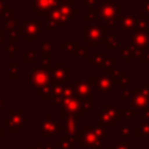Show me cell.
<instances>
[{"instance_id": "f5cc1de1", "label": "cell", "mask_w": 149, "mask_h": 149, "mask_svg": "<svg viewBox=\"0 0 149 149\" xmlns=\"http://www.w3.org/2000/svg\"><path fill=\"white\" fill-rule=\"evenodd\" d=\"M92 149H99V148H92Z\"/></svg>"}, {"instance_id": "7c38bea8", "label": "cell", "mask_w": 149, "mask_h": 149, "mask_svg": "<svg viewBox=\"0 0 149 149\" xmlns=\"http://www.w3.org/2000/svg\"><path fill=\"white\" fill-rule=\"evenodd\" d=\"M50 78H51V83L57 84V85H66L68 83V68L63 65L62 62H57L56 68H51L48 70Z\"/></svg>"}, {"instance_id": "f1b7e54d", "label": "cell", "mask_w": 149, "mask_h": 149, "mask_svg": "<svg viewBox=\"0 0 149 149\" xmlns=\"http://www.w3.org/2000/svg\"><path fill=\"white\" fill-rule=\"evenodd\" d=\"M3 51H6L9 57H14L16 55V52L20 51V47L16 45L15 43H9L8 45L3 47Z\"/></svg>"}, {"instance_id": "681fc988", "label": "cell", "mask_w": 149, "mask_h": 149, "mask_svg": "<svg viewBox=\"0 0 149 149\" xmlns=\"http://www.w3.org/2000/svg\"><path fill=\"white\" fill-rule=\"evenodd\" d=\"M30 149H44V147H42V143H41L40 141H37V142L35 143V146L31 147Z\"/></svg>"}, {"instance_id": "74e56055", "label": "cell", "mask_w": 149, "mask_h": 149, "mask_svg": "<svg viewBox=\"0 0 149 149\" xmlns=\"http://www.w3.org/2000/svg\"><path fill=\"white\" fill-rule=\"evenodd\" d=\"M130 132H132V128L129 126H121V128H120V134L123 137L129 136L130 135Z\"/></svg>"}, {"instance_id": "b9f144b4", "label": "cell", "mask_w": 149, "mask_h": 149, "mask_svg": "<svg viewBox=\"0 0 149 149\" xmlns=\"http://www.w3.org/2000/svg\"><path fill=\"white\" fill-rule=\"evenodd\" d=\"M149 15V0L143 3V8H142V17H147Z\"/></svg>"}, {"instance_id": "ee69618b", "label": "cell", "mask_w": 149, "mask_h": 149, "mask_svg": "<svg viewBox=\"0 0 149 149\" xmlns=\"http://www.w3.org/2000/svg\"><path fill=\"white\" fill-rule=\"evenodd\" d=\"M88 8H95V5H98V0H85Z\"/></svg>"}, {"instance_id": "e575fe53", "label": "cell", "mask_w": 149, "mask_h": 149, "mask_svg": "<svg viewBox=\"0 0 149 149\" xmlns=\"http://www.w3.org/2000/svg\"><path fill=\"white\" fill-rule=\"evenodd\" d=\"M20 26H21V22L17 19H14V20H10L9 22H7L5 24V29L8 30L10 28H20Z\"/></svg>"}, {"instance_id": "ba28073f", "label": "cell", "mask_w": 149, "mask_h": 149, "mask_svg": "<svg viewBox=\"0 0 149 149\" xmlns=\"http://www.w3.org/2000/svg\"><path fill=\"white\" fill-rule=\"evenodd\" d=\"M41 28H42L41 20H27L20 26L19 31L27 42H34L40 35Z\"/></svg>"}, {"instance_id": "4dcf8cb0", "label": "cell", "mask_w": 149, "mask_h": 149, "mask_svg": "<svg viewBox=\"0 0 149 149\" xmlns=\"http://www.w3.org/2000/svg\"><path fill=\"white\" fill-rule=\"evenodd\" d=\"M2 17H3L5 23L9 22L10 20H14V19H15V9H13V8H8L6 12L2 13Z\"/></svg>"}, {"instance_id": "484cf974", "label": "cell", "mask_w": 149, "mask_h": 149, "mask_svg": "<svg viewBox=\"0 0 149 149\" xmlns=\"http://www.w3.org/2000/svg\"><path fill=\"white\" fill-rule=\"evenodd\" d=\"M40 47H41V57L48 56V55H52L51 54V51H52V43H51V41H42Z\"/></svg>"}, {"instance_id": "83f0119b", "label": "cell", "mask_w": 149, "mask_h": 149, "mask_svg": "<svg viewBox=\"0 0 149 149\" xmlns=\"http://www.w3.org/2000/svg\"><path fill=\"white\" fill-rule=\"evenodd\" d=\"M20 37H21V34L19 31V28H10L8 29V40H9V43H15L20 41Z\"/></svg>"}, {"instance_id": "2e32d148", "label": "cell", "mask_w": 149, "mask_h": 149, "mask_svg": "<svg viewBox=\"0 0 149 149\" xmlns=\"http://www.w3.org/2000/svg\"><path fill=\"white\" fill-rule=\"evenodd\" d=\"M57 6V0H31L30 8L35 10L36 15L48 14Z\"/></svg>"}, {"instance_id": "bcb514c9", "label": "cell", "mask_w": 149, "mask_h": 149, "mask_svg": "<svg viewBox=\"0 0 149 149\" xmlns=\"http://www.w3.org/2000/svg\"><path fill=\"white\" fill-rule=\"evenodd\" d=\"M119 45H120V41H116V40H115V41L113 42V44L109 47V50H111V51H115V49H116Z\"/></svg>"}, {"instance_id": "c3c4849f", "label": "cell", "mask_w": 149, "mask_h": 149, "mask_svg": "<svg viewBox=\"0 0 149 149\" xmlns=\"http://www.w3.org/2000/svg\"><path fill=\"white\" fill-rule=\"evenodd\" d=\"M3 34H5V30H0V48H3Z\"/></svg>"}, {"instance_id": "5b68a950", "label": "cell", "mask_w": 149, "mask_h": 149, "mask_svg": "<svg viewBox=\"0 0 149 149\" xmlns=\"http://www.w3.org/2000/svg\"><path fill=\"white\" fill-rule=\"evenodd\" d=\"M30 81H31V88H35L36 94H41L42 91L50 84L51 78L47 69L40 68V69H31L30 72Z\"/></svg>"}, {"instance_id": "8d00e7d4", "label": "cell", "mask_w": 149, "mask_h": 149, "mask_svg": "<svg viewBox=\"0 0 149 149\" xmlns=\"http://www.w3.org/2000/svg\"><path fill=\"white\" fill-rule=\"evenodd\" d=\"M24 61L27 63H35L36 62V55L34 51H28L24 55Z\"/></svg>"}, {"instance_id": "8fae6325", "label": "cell", "mask_w": 149, "mask_h": 149, "mask_svg": "<svg viewBox=\"0 0 149 149\" xmlns=\"http://www.w3.org/2000/svg\"><path fill=\"white\" fill-rule=\"evenodd\" d=\"M130 105L134 109H139L142 108L144 109H149V94L143 92L140 88H133L130 90Z\"/></svg>"}, {"instance_id": "30bf717a", "label": "cell", "mask_w": 149, "mask_h": 149, "mask_svg": "<svg viewBox=\"0 0 149 149\" xmlns=\"http://www.w3.org/2000/svg\"><path fill=\"white\" fill-rule=\"evenodd\" d=\"M9 119L3 121V126H7L9 132H19L21 127L26 123V109H20V111H13L9 109Z\"/></svg>"}, {"instance_id": "9a60e30c", "label": "cell", "mask_w": 149, "mask_h": 149, "mask_svg": "<svg viewBox=\"0 0 149 149\" xmlns=\"http://www.w3.org/2000/svg\"><path fill=\"white\" fill-rule=\"evenodd\" d=\"M59 130H62V127L57 125V122L51 118V115H47L45 119L41 122V136H55Z\"/></svg>"}, {"instance_id": "cb8c5ba5", "label": "cell", "mask_w": 149, "mask_h": 149, "mask_svg": "<svg viewBox=\"0 0 149 149\" xmlns=\"http://www.w3.org/2000/svg\"><path fill=\"white\" fill-rule=\"evenodd\" d=\"M133 54H134V47L133 45H130V47H123L120 50V56L122 58H125L127 63H130L132 59L134 58L133 57Z\"/></svg>"}, {"instance_id": "d590c367", "label": "cell", "mask_w": 149, "mask_h": 149, "mask_svg": "<svg viewBox=\"0 0 149 149\" xmlns=\"http://www.w3.org/2000/svg\"><path fill=\"white\" fill-rule=\"evenodd\" d=\"M109 149H132V143L129 141L128 142H119L115 146L111 147Z\"/></svg>"}, {"instance_id": "7a4b0ae2", "label": "cell", "mask_w": 149, "mask_h": 149, "mask_svg": "<svg viewBox=\"0 0 149 149\" xmlns=\"http://www.w3.org/2000/svg\"><path fill=\"white\" fill-rule=\"evenodd\" d=\"M79 10L72 6V3L68 2H59L57 3L56 8L47 14V24L45 29L48 31L55 30L58 26L66 24L74 15H77Z\"/></svg>"}, {"instance_id": "d4e9b609", "label": "cell", "mask_w": 149, "mask_h": 149, "mask_svg": "<svg viewBox=\"0 0 149 149\" xmlns=\"http://www.w3.org/2000/svg\"><path fill=\"white\" fill-rule=\"evenodd\" d=\"M115 58L114 57H108L106 58L105 61V64H104V70H105V73L107 74H112L114 71H115Z\"/></svg>"}, {"instance_id": "f6af8a7d", "label": "cell", "mask_w": 149, "mask_h": 149, "mask_svg": "<svg viewBox=\"0 0 149 149\" xmlns=\"http://www.w3.org/2000/svg\"><path fill=\"white\" fill-rule=\"evenodd\" d=\"M141 120H142V122H146V121L149 120V109L143 111V114L141 115Z\"/></svg>"}, {"instance_id": "d6a6232c", "label": "cell", "mask_w": 149, "mask_h": 149, "mask_svg": "<svg viewBox=\"0 0 149 149\" xmlns=\"http://www.w3.org/2000/svg\"><path fill=\"white\" fill-rule=\"evenodd\" d=\"M149 26V19H141L136 21V28L137 30H144Z\"/></svg>"}, {"instance_id": "836d02e7", "label": "cell", "mask_w": 149, "mask_h": 149, "mask_svg": "<svg viewBox=\"0 0 149 149\" xmlns=\"http://www.w3.org/2000/svg\"><path fill=\"white\" fill-rule=\"evenodd\" d=\"M121 113V116H125L126 119H132L133 116H135L137 114V109H132V111H128V109H121L120 111Z\"/></svg>"}, {"instance_id": "603a6c76", "label": "cell", "mask_w": 149, "mask_h": 149, "mask_svg": "<svg viewBox=\"0 0 149 149\" xmlns=\"http://www.w3.org/2000/svg\"><path fill=\"white\" fill-rule=\"evenodd\" d=\"M73 140L72 137L70 136H63L61 141H58L56 143V147L57 148H61V149H73Z\"/></svg>"}, {"instance_id": "d6986e66", "label": "cell", "mask_w": 149, "mask_h": 149, "mask_svg": "<svg viewBox=\"0 0 149 149\" xmlns=\"http://www.w3.org/2000/svg\"><path fill=\"white\" fill-rule=\"evenodd\" d=\"M136 21H137V19L134 15H123L120 17V26H121L122 30L130 31L136 28Z\"/></svg>"}, {"instance_id": "f907efd6", "label": "cell", "mask_w": 149, "mask_h": 149, "mask_svg": "<svg viewBox=\"0 0 149 149\" xmlns=\"http://www.w3.org/2000/svg\"><path fill=\"white\" fill-rule=\"evenodd\" d=\"M3 136V126H0V137Z\"/></svg>"}, {"instance_id": "f546056e", "label": "cell", "mask_w": 149, "mask_h": 149, "mask_svg": "<svg viewBox=\"0 0 149 149\" xmlns=\"http://www.w3.org/2000/svg\"><path fill=\"white\" fill-rule=\"evenodd\" d=\"M41 62H42V68H44L47 70L51 69L52 68V55L41 57Z\"/></svg>"}, {"instance_id": "5bb4252c", "label": "cell", "mask_w": 149, "mask_h": 149, "mask_svg": "<svg viewBox=\"0 0 149 149\" xmlns=\"http://www.w3.org/2000/svg\"><path fill=\"white\" fill-rule=\"evenodd\" d=\"M130 42L133 47L140 50H146L147 48H149V29H144V30L135 29V31L130 36Z\"/></svg>"}, {"instance_id": "ffe728a7", "label": "cell", "mask_w": 149, "mask_h": 149, "mask_svg": "<svg viewBox=\"0 0 149 149\" xmlns=\"http://www.w3.org/2000/svg\"><path fill=\"white\" fill-rule=\"evenodd\" d=\"M111 77H112V79H113L114 83H116V84H119L121 86V90H125L126 86H127V84L130 83V79L126 76V73L121 72L119 68L115 69V71L111 74Z\"/></svg>"}, {"instance_id": "8992f818", "label": "cell", "mask_w": 149, "mask_h": 149, "mask_svg": "<svg viewBox=\"0 0 149 149\" xmlns=\"http://www.w3.org/2000/svg\"><path fill=\"white\" fill-rule=\"evenodd\" d=\"M52 104L56 105H61L62 109L64 113H69V114H74L77 116H83L84 115V108L81 105V101L73 94L70 97H65L58 100L52 101Z\"/></svg>"}, {"instance_id": "e0dca14e", "label": "cell", "mask_w": 149, "mask_h": 149, "mask_svg": "<svg viewBox=\"0 0 149 149\" xmlns=\"http://www.w3.org/2000/svg\"><path fill=\"white\" fill-rule=\"evenodd\" d=\"M62 120L64 123V130L70 137H73L78 133V116L74 114L64 113L62 115Z\"/></svg>"}, {"instance_id": "4316f807", "label": "cell", "mask_w": 149, "mask_h": 149, "mask_svg": "<svg viewBox=\"0 0 149 149\" xmlns=\"http://www.w3.org/2000/svg\"><path fill=\"white\" fill-rule=\"evenodd\" d=\"M149 135V121L142 122L140 126L136 127V136L137 137H142Z\"/></svg>"}, {"instance_id": "52a82bcc", "label": "cell", "mask_w": 149, "mask_h": 149, "mask_svg": "<svg viewBox=\"0 0 149 149\" xmlns=\"http://www.w3.org/2000/svg\"><path fill=\"white\" fill-rule=\"evenodd\" d=\"M83 29H84L83 40L85 42H88V47H98L104 38L105 26L104 24H98V26L85 24Z\"/></svg>"}, {"instance_id": "f35d334b", "label": "cell", "mask_w": 149, "mask_h": 149, "mask_svg": "<svg viewBox=\"0 0 149 149\" xmlns=\"http://www.w3.org/2000/svg\"><path fill=\"white\" fill-rule=\"evenodd\" d=\"M130 95H132V93H130V90H128V88H125V90H121V93H120V99L121 100H126V99H130Z\"/></svg>"}, {"instance_id": "ac0fdd59", "label": "cell", "mask_w": 149, "mask_h": 149, "mask_svg": "<svg viewBox=\"0 0 149 149\" xmlns=\"http://www.w3.org/2000/svg\"><path fill=\"white\" fill-rule=\"evenodd\" d=\"M94 84H95V88L98 90V92L100 93H109L113 88V79L109 74L107 73H102L99 74L95 79H94Z\"/></svg>"}, {"instance_id": "6da1fadb", "label": "cell", "mask_w": 149, "mask_h": 149, "mask_svg": "<svg viewBox=\"0 0 149 149\" xmlns=\"http://www.w3.org/2000/svg\"><path fill=\"white\" fill-rule=\"evenodd\" d=\"M111 136V132L105 130L102 126L98 125L95 127L85 126L83 130L78 132L73 137V142L77 143L79 148H101L102 139Z\"/></svg>"}, {"instance_id": "816d5d0a", "label": "cell", "mask_w": 149, "mask_h": 149, "mask_svg": "<svg viewBox=\"0 0 149 149\" xmlns=\"http://www.w3.org/2000/svg\"><path fill=\"white\" fill-rule=\"evenodd\" d=\"M3 105H5V102H3V100L0 98V111L2 109V107H3Z\"/></svg>"}, {"instance_id": "7402d4cb", "label": "cell", "mask_w": 149, "mask_h": 149, "mask_svg": "<svg viewBox=\"0 0 149 149\" xmlns=\"http://www.w3.org/2000/svg\"><path fill=\"white\" fill-rule=\"evenodd\" d=\"M8 76L9 78L20 77V63L19 62H10L8 64Z\"/></svg>"}, {"instance_id": "4fadbf2b", "label": "cell", "mask_w": 149, "mask_h": 149, "mask_svg": "<svg viewBox=\"0 0 149 149\" xmlns=\"http://www.w3.org/2000/svg\"><path fill=\"white\" fill-rule=\"evenodd\" d=\"M62 51H71L73 57H90V47H80L77 41L62 42Z\"/></svg>"}, {"instance_id": "7dc6e473", "label": "cell", "mask_w": 149, "mask_h": 149, "mask_svg": "<svg viewBox=\"0 0 149 149\" xmlns=\"http://www.w3.org/2000/svg\"><path fill=\"white\" fill-rule=\"evenodd\" d=\"M44 149H58V148H57L56 146H54L51 142L48 141V142L45 143V146H44Z\"/></svg>"}, {"instance_id": "277c9868", "label": "cell", "mask_w": 149, "mask_h": 149, "mask_svg": "<svg viewBox=\"0 0 149 149\" xmlns=\"http://www.w3.org/2000/svg\"><path fill=\"white\" fill-rule=\"evenodd\" d=\"M99 20H105L112 31L115 30V21L120 20V9L121 5L115 0H105L99 5Z\"/></svg>"}, {"instance_id": "44dd1931", "label": "cell", "mask_w": 149, "mask_h": 149, "mask_svg": "<svg viewBox=\"0 0 149 149\" xmlns=\"http://www.w3.org/2000/svg\"><path fill=\"white\" fill-rule=\"evenodd\" d=\"M105 61H106V58H105L104 51H98L94 55L88 57V62L92 63L94 66H104Z\"/></svg>"}, {"instance_id": "7bdbcfd3", "label": "cell", "mask_w": 149, "mask_h": 149, "mask_svg": "<svg viewBox=\"0 0 149 149\" xmlns=\"http://www.w3.org/2000/svg\"><path fill=\"white\" fill-rule=\"evenodd\" d=\"M8 8H10L9 5L8 3H5L3 0H0V15H2V13L6 12Z\"/></svg>"}, {"instance_id": "60d3db41", "label": "cell", "mask_w": 149, "mask_h": 149, "mask_svg": "<svg viewBox=\"0 0 149 149\" xmlns=\"http://www.w3.org/2000/svg\"><path fill=\"white\" fill-rule=\"evenodd\" d=\"M140 59L143 62V63H149V51H146L143 50L140 55Z\"/></svg>"}, {"instance_id": "3957f363", "label": "cell", "mask_w": 149, "mask_h": 149, "mask_svg": "<svg viewBox=\"0 0 149 149\" xmlns=\"http://www.w3.org/2000/svg\"><path fill=\"white\" fill-rule=\"evenodd\" d=\"M93 84L94 79H81L73 85L74 95L81 101L84 111L94 109V94H93Z\"/></svg>"}, {"instance_id": "ab89813d", "label": "cell", "mask_w": 149, "mask_h": 149, "mask_svg": "<svg viewBox=\"0 0 149 149\" xmlns=\"http://www.w3.org/2000/svg\"><path fill=\"white\" fill-rule=\"evenodd\" d=\"M115 41V37H114V35H109V36H107L106 38H105V42H104V45L105 47H111L112 44H113V42Z\"/></svg>"}, {"instance_id": "1f68e13d", "label": "cell", "mask_w": 149, "mask_h": 149, "mask_svg": "<svg viewBox=\"0 0 149 149\" xmlns=\"http://www.w3.org/2000/svg\"><path fill=\"white\" fill-rule=\"evenodd\" d=\"M97 15H99V8H88V13L83 16L84 20H93Z\"/></svg>"}, {"instance_id": "9c48e42d", "label": "cell", "mask_w": 149, "mask_h": 149, "mask_svg": "<svg viewBox=\"0 0 149 149\" xmlns=\"http://www.w3.org/2000/svg\"><path fill=\"white\" fill-rule=\"evenodd\" d=\"M121 120V113L112 105H105L99 113V125L100 126H111L114 127L116 121Z\"/></svg>"}]
</instances>
